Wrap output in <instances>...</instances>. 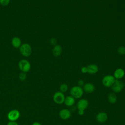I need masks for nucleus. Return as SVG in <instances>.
<instances>
[{"mask_svg":"<svg viewBox=\"0 0 125 125\" xmlns=\"http://www.w3.org/2000/svg\"><path fill=\"white\" fill-rule=\"evenodd\" d=\"M125 75V71L122 68L116 69L114 72L113 76L116 80H120L122 79Z\"/></svg>","mask_w":125,"mask_h":125,"instance_id":"obj_11","label":"nucleus"},{"mask_svg":"<svg viewBox=\"0 0 125 125\" xmlns=\"http://www.w3.org/2000/svg\"><path fill=\"white\" fill-rule=\"evenodd\" d=\"M50 43L52 45H55L57 43V40L54 38H52L50 40Z\"/></svg>","mask_w":125,"mask_h":125,"instance_id":"obj_22","label":"nucleus"},{"mask_svg":"<svg viewBox=\"0 0 125 125\" xmlns=\"http://www.w3.org/2000/svg\"><path fill=\"white\" fill-rule=\"evenodd\" d=\"M115 79L113 75H107L104 76L102 80L103 85L106 87H111L114 83Z\"/></svg>","mask_w":125,"mask_h":125,"instance_id":"obj_3","label":"nucleus"},{"mask_svg":"<svg viewBox=\"0 0 125 125\" xmlns=\"http://www.w3.org/2000/svg\"><path fill=\"white\" fill-rule=\"evenodd\" d=\"M65 95L64 93L61 92V91H57L53 95V100L54 102L58 104H61L63 103Z\"/></svg>","mask_w":125,"mask_h":125,"instance_id":"obj_5","label":"nucleus"},{"mask_svg":"<svg viewBox=\"0 0 125 125\" xmlns=\"http://www.w3.org/2000/svg\"><path fill=\"white\" fill-rule=\"evenodd\" d=\"M26 78H27V75L26 73H24V72H21L19 75V78L21 81H25Z\"/></svg>","mask_w":125,"mask_h":125,"instance_id":"obj_20","label":"nucleus"},{"mask_svg":"<svg viewBox=\"0 0 125 125\" xmlns=\"http://www.w3.org/2000/svg\"><path fill=\"white\" fill-rule=\"evenodd\" d=\"M88 101L84 98L80 99L77 103V109H82L85 110L88 106Z\"/></svg>","mask_w":125,"mask_h":125,"instance_id":"obj_8","label":"nucleus"},{"mask_svg":"<svg viewBox=\"0 0 125 125\" xmlns=\"http://www.w3.org/2000/svg\"><path fill=\"white\" fill-rule=\"evenodd\" d=\"M108 101L111 104H115L117 101V96L115 93L110 92L108 95Z\"/></svg>","mask_w":125,"mask_h":125,"instance_id":"obj_16","label":"nucleus"},{"mask_svg":"<svg viewBox=\"0 0 125 125\" xmlns=\"http://www.w3.org/2000/svg\"><path fill=\"white\" fill-rule=\"evenodd\" d=\"M87 73L90 74H94L98 71V67L95 64H91L87 66Z\"/></svg>","mask_w":125,"mask_h":125,"instance_id":"obj_15","label":"nucleus"},{"mask_svg":"<svg viewBox=\"0 0 125 125\" xmlns=\"http://www.w3.org/2000/svg\"><path fill=\"white\" fill-rule=\"evenodd\" d=\"M117 52L118 54L120 55H125V47L124 46H121L118 48Z\"/></svg>","mask_w":125,"mask_h":125,"instance_id":"obj_19","label":"nucleus"},{"mask_svg":"<svg viewBox=\"0 0 125 125\" xmlns=\"http://www.w3.org/2000/svg\"><path fill=\"white\" fill-rule=\"evenodd\" d=\"M63 103L68 107L73 106L75 103V99L71 95L67 96L65 97Z\"/></svg>","mask_w":125,"mask_h":125,"instance_id":"obj_13","label":"nucleus"},{"mask_svg":"<svg viewBox=\"0 0 125 125\" xmlns=\"http://www.w3.org/2000/svg\"><path fill=\"white\" fill-rule=\"evenodd\" d=\"M6 125H19L16 121H9Z\"/></svg>","mask_w":125,"mask_h":125,"instance_id":"obj_25","label":"nucleus"},{"mask_svg":"<svg viewBox=\"0 0 125 125\" xmlns=\"http://www.w3.org/2000/svg\"><path fill=\"white\" fill-rule=\"evenodd\" d=\"M108 115L105 112H99L96 116V120L99 123H104L107 121Z\"/></svg>","mask_w":125,"mask_h":125,"instance_id":"obj_10","label":"nucleus"},{"mask_svg":"<svg viewBox=\"0 0 125 125\" xmlns=\"http://www.w3.org/2000/svg\"><path fill=\"white\" fill-rule=\"evenodd\" d=\"M68 86L66 83H62V84H61L59 87L60 91H61L63 93L66 92L68 90Z\"/></svg>","mask_w":125,"mask_h":125,"instance_id":"obj_18","label":"nucleus"},{"mask_svg":"<svg viewBox=\"0 0 125 125\" xmlns=\"http://www.w3.org/2000/svg\"><path fill=\"white\" fill-rule=\"evenodd\" d=\"M83 87L78 85L73 86L70 90V95L75 99L81 98L83 95Z\"/></svg>","mask_w":125,"mask_h":125,"instance_id":"obj_1","label":"nucleus"},{"mask_svg":"<svg viewBox=\"0 0 125 125\" xmlns=\"http://www.w3.org/2000/svg\"><path fill=\"white\" fill-rule=\"evenodd\" d=\"M82 87L83 91L88 93H91L95 90L94 85L91 83H84Z\"/></svg>","mask_w":125,"mask_h":125,"instance_id":"obj_12","label":"nucleus"},{"mask_svg":"<svg viewBox=\"0 0 125 125\" xmlns=\"http://www.w3.org/2000/svg\"><path fill=\"white\" fill-rule=\"evenodd\" d=\"M12 45L15 48H19L21 46V40L18 37H14L11 41Z\"/></svg>","mask_w":125,"mask_h":125,"instance_id":"obj_17","label":"nucleus"},{"mask_svg":"<svg viewBox=\"0 0 125 125\" xmlns=\"http://www.w3.org/2000/svg\"><path fill=\"white\" fill-rule=\"evenodd\" d=\"M84 82L83 80L80 79L78 81V85L81 87H83L84 84Z\"/></svg>","mask_w":125,"mask_h":125,"instance_id":"obj_23","label":"nucleus"},{"mask_svg":"<svg viewBox=\"0 0 125 125\" xmlns=\"http://www.w3.org/2000/svg\"><path fill=\"white\" fill-rule=\"evenodd\" d=\"M19 68L22 72L27 73L31 69V64L30 62L25 59H22L19 62Z\"/></svg>","mask_w":125,"mask_h":125,"instance_id":"obj_2","label":"nucleus"},{"mask_svg":"<svg viewBox=\"0 0 125 125\" xmlns=\"http://www.w3.org/2000/svg\"><path fill=\"white\" fill-rule=\"evenodd\" d=\"M62 52V47L61 45L56 44L54 46L52 49V53L54 56L59 57L60 56Z\"/></svg>","mask_w":125,"mask_h":125,"instance_id":"obj_14","label":"nucleus"},{"mask_svg":"<svg viewBox=\"0 0 125 125\" xmlns=\"http://www.w3.org/2000/svg\"><path fill=\"white\" fill-rule=\"evenodd\" d=\"M31 125H42L38 122H35Z\"/></svg>","mask_w":125,"mask_h":125,"instance_id":"obj_27","label":"nucleus"},{"mask_svg":"<svg viewBox=\"0 0 125 125\" xmlns=\"http://www.w3.org/2000/svg\"><path fill=\"white\" fill-rule=\"evenodd\" d=\"M124 87V83L120 80H115L111 88L113 92L119 93L122 91Z\"/></svg>","mask_w":125,"mask_h":125,"instance_id":"obj_7","label":"nucleus"},{"mask_svg":"<svg viewBox=\"0 0 125 125\" xmlns=\"http://www.w3.org/2000/svg\"><path fill=\"white\" fill-rule=\"evenodd\" d=\"M59 116L62 120H67L71 117V112L68 109L63 108L60 111Z\"/></svg>","mask_w":125,"mask_h":125,"instance_id":"obj_9","label":"nucleus"},{"mask_svg":"<svg viewBox=\"0 0 125 125\" xmlns=\"http://www.w3.org/2000/svg\"><path fill=\"white\" fill-rule=\"evenodd\" d=\"M10 1V0H0V4L2 6H6Z\"/></svg>","mask_w":125,"mask_h":125,"instance_id":"obj_21","label":"nucleus"},{"mask_svg":"<svg viewBox=\"0 0 125 125\" xmlns=\"http://www.w3.org/2000/svg\"><path fill=\"white\" fill-rule=\"evenodd\" d=\"M81 71L82 72V73L85 74L87 73V66H83L81 68Z\"/></svg>","mask_w":125,"mask_h":125,"instance_id":"obj_24","label":"nucleus"},{"mask_svg":"<svg viewBox=\"0 0 125 125\" xmlns=\"http://www.w3.org/2000/svg\"><path fill=\"white\" fill-rule=\"evenodd\" d=\"M20 51L21 53L25 57L29 56L32 51V47L28 43H24L20 47Z\"/></svg>","mask_w":125,"mask_h":125,"instance_id":"obj_4","label":"nucleus"},{"mask_svg":"<svg viewBox=\"0 0 125 125\" xmlns=\"http://www.w3.org/2000/svg\"><path fill=\"white\" fill-rule=\"evenodd\" d=\"M21 116V113L18 109H14L11 110L7 114V119L9 121H16L18 120Z\"/></svg>","mask_w":125,"mask_h":125,"instance_id":"obj_6","label":"nucleus"},{"mask_svg":"<svg viewBox=\"0 0 125 125\" xmlns=\"http://www.w3.org/2000/svg\"><path fill=\"white\" fill-rule=\"evenodd\" d=\"M84 113V110L82 109H78V114L80 116H83Z\"/></svg>","mask_w":125,"mask_h":125,"instance_id":"obj_26","label":"nucleus"}]
</instances>
